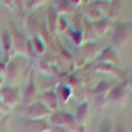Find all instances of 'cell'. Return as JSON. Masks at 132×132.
Masks as SVG:
<instances>
[{
    "instance_id": "cell-6",
    "label": "cell",
    "mask_w": 132,
    "mask_h": 132,
    "mask_svg": "<svg viewBox=\"0 0 132 132\" xmlns=\"http://www.w3.org/2000/svg\"><path fill=\"white\" fill-rule=\"evenodd\" d=\"M86 116H87V104L84 102V104H80L78 110H76V123H78V125H82V123H84Z\"/></svg>"
},
{
    "instance_id": "cell-3",
    "label": "cell",
    "mask_w": 132,
    "mask_h": 132,
    "mask_svg": "<svg viewBox=\"0 0 132 132\" xmlns=\"http://www.w3.org/2000/svg\"><path fill=\"white\" fill-rule=\"evenodd\" d=\"M22 63H26V61L21 60V58L11 60L10 63H7V67H6V76H7V80H15V78H19V76L22 75V69H24Z\"/></svg>"
},
{
    "instance_id": "cell-8",
    "label": "cell",
    "mask_w": 132,
    "mask_h": 132,
    "mask_svg": "<svg viewBox=\"0 0 132 132\" xmlns=\"http://www.w3.org/2000/svg\"><path fill=\"white\" fill-rule=\"evenodd\" d=\"M2 47L6 50V54L7 52H11V39H10V32H4L2 34Z\"/></svg>"
},
{
    "instance_id": "cell-4",
    "label": "cell",
    "mask_w": 132,
    "mask_h": 132,
    "mask_svg": "<svg viewBox=\"0 0 132 132\" xmlns=\"http://www.w3.org/2000/svg\"><path fill=\"white\" fill-rule=\"evenodd\" d=\"M41 102L45 104L48 110H52V108H56V104H58V97H56L54 91H47V93H43V101Z\"/></svg>"
},
{
    "instance_id": "cell-1",
    "label": "cell",
    "mask_w": 132,
    "mask_h": 132,
    "mask_svg": "<svg viewBox=\"0 0 132 132\" xmlns=\"http://www.w3.org/2000/svg\"><path fill=\"white\" fill-rule=\"evenodd\" d=\"M0 99L6 108H15L21 101V93L17 87H2L0 89Z\"/></svg>"
},
{
    "instance_id": "cell-11",
    "label": "cell",
    "mask_w": 132,
    "mask_h": 132,
    "mask_svg": "<svg viewBox=\"0 0 132 132\" xmlns=\"http://www.w3.org/2000/svg\"><path fill=\"white\" fill-rule=\"evenodd\" d=\"M0 119H2V112H0Z\"/></svg>"
},
{
    "instance_id": "cell-2",
    "label": "cell",
    "mask_w": 132,
    "mask_h": 132,
    "mask_svg": "<svg viewBox=\"0 0 132 132\" xmlns=\"http://www.w3.org/2000/svg\"><path fill=\"white\" fill-rule=\"evenodd\" d=\"M24 113L28 116L30 119H36V121H43V117H47L48 113H50V110L45 106L43 102H32L28 108L24 110Z\"/></svg>"
},
{
    "instance_id": "cell-9",
    "label": "cell",
    "mask_w": 132,
    "mask_h": 132,
    "mask_svg": "<svg viewBox=\"0 0 132 132\" xmlns=\"http://www.w3.org/2000/svg\"><path fill=\"white\" fill-rule=\"evenodd\" d=\"M104 58H108V60H113V63H117V56H116V52L112 50V47H110V48H106V50L102 52V60H104Z\"/></svg>"
},
{
    "instance_id": "cell-5",
    "label": "cell",
    "mask_w": 132,
    "mask_h": 132,
    "mask_svg": "<svg viewBox=\"0 0 132 132\" xmlns=\"http://www.w3.org/2000/svg\"><path fill=\"white\" fill-rule=\"evenodd\" d=\"M127 32H128V30L125 28V26H119V28L116 30V36H113V41H116V45H119V43L125 41V37L128 36Z\"/></svg>"
},
{
    "instance_id": "cell-7",
    "label": "cell",
    "mask_w": 132,
    "mask_h": 132,
    "mask_svg": "<svg viewBox=\"0 0 132 132\" xmlns=\"http://www.w3.org/2000/svg\"><path fill=\"white\" fill-rule=\"evenodd\" d=\"M69 95H71V89H69L67 86H61L60 89H58V93H56V97L60 99V102H65L69 99Z\"/></svg>"
},
{
    "instance_id": "cell-10",
    "label": "cell",
    "mask_w": 132,
    "mask_h": 132,
    "mask_svg": "<svg viewBox=\"0 0 132 132\" xmlns=\"http://www.w3.org/2000/svg\"><path fill=\"white\" fill-rule=\"evenodd\" d=\"M99 132H110V125H108V121H104L102 125H101V130Z\"/></svg>"
}]
</instances>
